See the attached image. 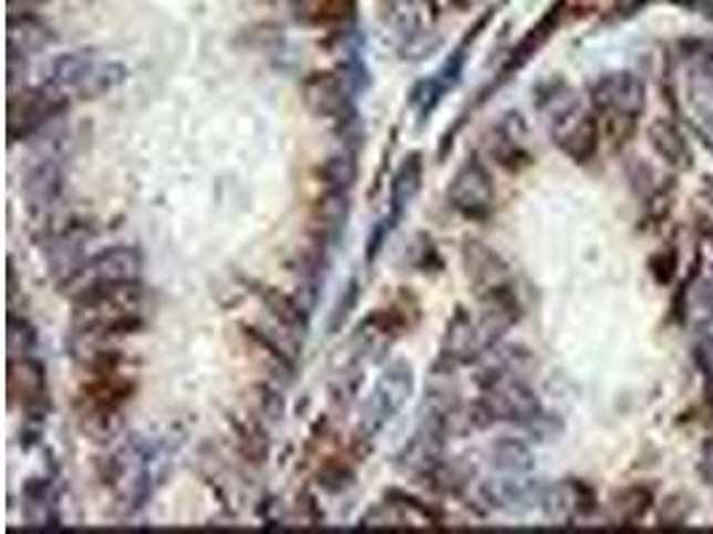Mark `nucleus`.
<instances>
[{"label": "nucleus", "instance_id": "473e14b6", "mask_svg": "<svg viewBox=\"0 0 713 534\" xmlns=\"http://www.w3.org/2000/svg\"><path fill=\"white\" fill-rule=\"evenodd\" d=\"M251 401H255V414L265 425H281L287 417V399H283L281 388L270 386V382L251 386Z\"/></svg>", "mask_w": 713, "mask_h": 534}, {"label": "nucleus", "instance_id": "412c9836", "mask_svg": "<svg viewBox=\"0 0 713 534\" xmlns=\"http://www.w3.org/2000/svg\"><path fill=\"white\" fill-rule=\"evenodd\" d=\"M690 321L698 363L713 382V270L692 286Z\"/></svg>", "mask_w": 713, "mask_h": 534}, {"label": "nucleus", "instance_id": "4be33fe9", "mask_svg": "<svg viewBox=\"0 0 713 534\" xmlns=\"http://www.w3.org/2000/svg\"><path fill=\"white\" fill-rule=\"evenodd\" d=\"M60 494L51 475H30L22 484V518L32 530H56L62 524Z\"/></svg>", "mask_w": 713, "mask_h": 534}, {"label": "nucleus", "instance_id": "f8f14e48", "mask_svg": "<svg viewBox=\"0 0 713 534\" xmlns=\"http://www.w3.org/2000/svg\"><path fill=\"white\" fill-rule=\"evenodd\" d=\"M591 104L609 121H637L647 107L644 81L637 73L618 70L601 75L591 86Z\"/></svg>", "mask_w": 713, "mask_h": 534}, {"label": "nucleus", "instance_id": "2eb2a0df", "mask_svg": "<svg viewBox=\"0 0 713 534\" xmlns=\"http://www.w3.org/2000/svg\"><path fill=\"white\" fill-rule=\"evenodd\" d=\"M459 257H463L465 276H468L476 297H484L489 295V291H497L503 289V286L514 284V278H510V265L505 263L500 251H495L489 244H484V240L465 236L463 246H459Z\"/></svg>", "mask_w": 713, "mask_h": 534}, {"label": "nucleus", "instance_id": "aec40b11", "mask_svg": "<svg viewBox=\"0 0 713 534\" xmlns=\"http://www.w3.org/2000/svg\"><path fill=\"white\" fill-rule=\"evenodd\" d=\"M540 507L546 511L550 521H561V524H572L577 518L591 516L596 511V494L588 484L577 479L559 481V484L542 486Z\"/></svg>", "mask_w": 713, "mask_h": 534}, {"label": "nucleus", "instance_id": "a211bd4d", "mask_svg": "<svg viewBox=\"0 0 713 534\" xmlns=\"http://www.w3.org/2000/svg\"><path fill=\"white\" fill-rule=\"evenodd\" d=\"M350 212H353V204H350L348 191H323L310 212V240L329 251L340 249Z\"/></svg>", "mask_w": 713, "mask_h": 534}, {"label": "nucleus", "instance_id": "393cba45", "mask_svg": "<svg viewBox=\"0 0 713 534\" xmlns=\"http://www.w3.org/2000/svg\"><path fill=\"white\" fill-rule=\"evenodd\" d=\"M540 497L542 484L521 479V475H505V479L484 481L482 484V500L495 511H527V507L540 505Z\"/></svg>", "mask_w": 713, "mask_h": 534}, {"label": "nucleus", "instance_id": "9b49d317", "mask_svg": "<svg viewBox=\"0 0 713 534\" xmlns=\"http://www.w3.org/2000/svg\"><path fill=\"white\" fill-rule=\"evenodd\" d=\"M302 102L316 119L340 123L350 115L361 113L359 94L340 75V70H319L302 78Z\"/></svg>", "mask_w": 713, "mask_h": 534}, {"label": "nucleus", "instance_id": "7ed1b4c3", "mask_svg": "<svg viewBox=\"0 0 713 534\" xmlns=\"http://www.w3.org/2000/svg\"><path fill=\"white\" fill-rule=\"evenodd\" d=\"M134 380L118 371H96L78 388L73 412L81 435L94 444H110L123 431V412L134 399Z\"/></svg>", "mask_w": 713, "mask_h": 534}, {"label": "nucleus", "instance_id": "72a5a7b5", "mask_svg": "<svg viewBox=\"0 0 713 534\" xmlns=\"http://www.w3.org/2000/svg\"><path fill=\"white\" fill-rule=\"evenodd\" d=\"M316 481L323 492L329 494H342L348 492L350 486L355 484V468L350 460L342 458H327L319 465V473H316Z\"/></svg>", "mask_w": 713, "mask_h": 534}, {"label": "nucleus", "instance_id": "6ab92c4d", "mask_svg": "<svg viewBox=\"0 0 713 534\" xmlns=\"http://www.w3.org/2000/svg\"><path fill=\"white\" fill-rule=\"evenodd\" d=\"M425 179V155L420 150H412L404 161H401L399 168L393 172L391 179V193H388V212L382 214L388 225L399 227L410 214L414 201H417L420 191H423Z\"/></svg>", "mask_w": 713, "mask_h": 534}, {"label": "nucleus", "instance_id": "ddd939ff", "mask_svg": "<svg viewBox=\"0 0 713 534\" xmlns=\"http://www.w3.org/2000/svg\"><path fill=\"white\" fill-rule=\"evenodd\" d=\"M486 348L482 329L473 321L471 310H465L463 305H457L455 312L446 321L444 337H441L438 358L433 363L436 371H450V374H457V369L471 367L482 358V350Z\"/></svg>", "mask_w": 713, "mask_h": 534}, {"label": "nucleus", "instance_id": "5701e85b", "mask_svg": "<svg viewBox=\"0 0 713 534\" xmlns=\"http://www.w3.org/2000/svg\"><path fill=\"white\" fill-rule=\"evenodd\" d=\"M6 43L11 51L19 54H46L51 45L60 43V35L51 28L43 17L35 11H9V32H6Z\"/></svg>", "mask_w": 713, "mask_h": 534}, {"label": "nucleus", "instance_id": "bb28decb", "mask_svg": "<svg viewBox=\"0 0 713 534\" xmlns=\"http://www.w3.org/2000/svg\"><path fill=\"white\" fill-rule=\"evenodd\" d=\"M650 142H652V147L658 150L660 158L668 161L671 166H676V168L692 166L690 142H686L682 129H679L673 121H668V119L654 121L650 126Z\"/></svg>", "mask_w": 713, "mask_h": 534}, {"label": "nucleus", "instance_id": "4c0bfd02", "mask_svg": "<svg viewBox=\"0 0 713 534\" xmlns=\"http://www.w3.org/2000/svg\"><path fill=\"white\" fill-rule=\"evenodd\" d=\"M246 38H249V49L265 51V54H281L287 45V35L278 24H257L255 30L246 32Z\"/></svg>", "mask_w": 713, "mask_h": 534}, {"label": "nucleus", "instance_id": "dca6fc26", "mask_svg": "<svg viewBox=\"0 0 713 534\" xmlns=\"http://www.w3.org/2000/svg\"><path fill=\"white\" fill-rule=\"evenodd\" d=\"M64 191V174L60 158L38 155L22 177V201L32 219H43L60 204Z\"/></svg>", "mask_w": 713, "mask_h": 534}, {"label": "nucleus", "instance_id": "4468645a", "mask_svg": "<svg viewBox=\"0 0 713 534\" xmlns=\"http://www.w3.org/2000/svg\"><path fill=\"white\" fill-rule=\"evenodd\" d=\"M527 136V123H524L521 113H505L500 115V121L486 132V155H489V161H495L497 166L505 168V172L521 174L524 168L535 164V153L529 150Z\"/></svg>", "mask_w": 713, "mask_h": 534}, {"label": "nucleus", "instance_id": "f3484780", "mask_svg": "<svg viewBox=\"0 0 713 534\" xmlns=\"http://www.w3.org/2000/svg\"><path fill=\"white\" fill-rule=\"evenodd\" d=\"M96 233L100 230H96L92 219H70L60 230L49 233L46 240H43V254H46L51 273L60 278L73 273L86 259L83 251L96 238Z\"/></svg>", "mask_w": 713, "mask_h": 534}, {"label": "nucleus", "instance_id": "a878e982", "mask_svg": "<svg viewBox=\"0 0 713 534\" xmlns=\"http://www.w3.org/2000/svg\"><path fill=\"white\" fill-rule=\"evenodd\" d=\"M241 329L251 348L257 350L262 367L268 369V374L273 377L276 382H281V386H291V382L297 380L294 353H287L283 342H278L276 337L268 335V331L251 327V324H241Z\"/></svg>", "mask_w": 713, "mask_h": 534}, {"label": "nucleus", "instance_id": "f257e3e1", "mask_svg": "<svg viewBox=\"0 0 713 534\" xmlns=\"http://www.w3.org/2000/svg\"><path fill=\"white\" fill-rule=\"evenodd\" d=\"M153 295L142 281L96 286L73 299V337L70 348L105 345L142 335L151 324Z\"/></svg>", "mask_w": 713, "mask_h": 534}, {"label": "nucleus", "instance_id": "58836bf2", "mask_svg": "<svg viewBox=\"0 0 713 534\" xmlns=\"http://www.w3.org/2000/svg\"><path fill=\"white\" fill-rule=\"evenodd\" d=\"M30 57L28 54H19V51H11L9 49V57H6V70H9V89L14 91L17 83H24V78H28V70H30Z\"/></svg>", "mask_w": 713, "mask_h": 534}, {"label": "nucleus", "instance_id": "c9c22d12", "mask_svg": "<svg viewBox=\"0 0 713 534\" xmlns=\"http://www.w3.org/2000/svg\"><path fill=\"white\" fill-rule=\"evenodd\" d=\"M359 302H361V281L359 278H350L345 289H342L340 297H337L332 312H329V324H327L329 335H340L342 327L348 324V318L353 316L355 308H359Z\"/></svg>", "mask_w": 713, "mask_h": 534}, {"label": "nucleus", "instance_id": "0eeeda50", "mask_svg": "<svg viewBox=\"0 0 713 534\" xmlns=\"http://www.w3.org/2000/svg\"><path fill=\"white\" fill-rule=\"evenodd\" d=\"M142 270H145V257L137 246L115 244L86 257L73 273L60 278V291L73 302L78 295L96 286L142 281Z\"/></svg>", "mask_w": 713, "mask_h": 534}, {"label": "nucleus", "instance_id": "2f4dec72", "mask_svg": "<svg viewBox=\"0 0 713 534\" xmlns=\"http://www.w3.org/2000/svg\"><path fill=\"white\" fill-rule=\"evenodd\" d=\"M6 350H9V358L35 356L38 350V329L32 327L28 316L17 310H9V318H6Z\"/></svg>", "mask_w": 713, "mask_h": 534}, {"label": "nucleus", "instance_id": "7c9ffc66", "mask_svg": "<svg viewBox=\"0 0 713 534\" xmlns=\"http://www.w3.org/2000/svg\"><path fill=\"white\" fill-rule=\"evenodd\" d=\"M489 460L503 475H527L535 468V454L527 441L514 439V435H500L489 446Z\"/></svg>", "mask_w": 713, "mask_h": 534}, {"label": "nucleus", "instance_id": "423d86ee", "mask_svg": "<svg viewBox=\"0 0 713 534\" xmlns=\"http://www.w3.org/2000/svg\"><path fill=\"white\" fill-rule=\"evenodd\" d=\"M417 321L420 305L410 295L388 305V308H374L355 324L353 337H350V356L364 363L382 361L401 337L417 327Z\"/></svg>", "mask_w": 713, "mask_h": 534}, {"label": "nucleus", "instance_id": "b1692460", "mask_svg": "<svg viewBox=\"0 0 713 534\" xmlns=\"http://www.w3.org/2000/svg\"><path fill=\"white\" fill-rule=\"evenodd\" d=\"M255 291L262 302V308L270 312V318L287 331L294 340H304L310 331V308L302 302V299L287 295V291L276 289V286L268 284H255Z\"/></svg>", "mask_w": 713, "mask_h": 534}, {"label": "nucleus", "instance_id": "1a4fd4ad", "mask_svg": "<svg viewBox=\"0 0 713 534\" xmlns=\"http://www.w3.org/2000/svg\"><path fill=\"white\" fill-rule=\"evenodd\" d=\"M6 393H9V407L22 414L28 428H43L51 409H54L49 388V369L38 356L9 358Z\"/></svg>", "mask_w": 713, "mask_h": 534}, {"label": "nucleus", "instance_id": "cd10ccee", "mask_svg": "<svg viewBox=\"0 0 713 534\" xmlns=\"http://www.w3.org/2000/svg\"><path fill=\"white\" fill-rule=\"evenodd\" d=\"M232 435H236L238 454L251 465H265L270 458V435L265 431V422L259 417L244 420V417H230Z\"/></svg>", "mask_w": 713, "mask_h": 534}, {"label": "nucleus", "instance_id": "e433bc0d", "mask_svg": "<svg viewBox=\"0 0 713 534\" xmlns=\"http://www.w3.org/2000/svg\"><path fill=\"white\" fill-rule=\"evenodd\" d=\"M647 507H650V492L644 490H626L614 494L612 500V511L618 521H637L639 516H644Z\"/></svg>", "mask_w": 713, "mask_h": 534}, {"label": "nucleus", "instance_id": "6e6552de", "mask_svg": "<svg viewBox=\"0 0 713 534\" xmlns=\"http://www.w3.org/2000/svg\"><path fill=\"white\" fill-rule=\"evenodd\" d=\"M68 94L46 81L41 86L14 89L9 94V119H6L9 145L35 140L38 134L46 132L51 123L60 121L68 113Z\"/></svg>", "mask_w": 713, "mask_h": 534}, {"label": "nucleus", "instance_id": "a19ab883", "mask_svg": "<svg viewBox=\"0 0 713 534\" xmlns=\"http://www.w3.org/2000/svg\"><path fill=\"white\" fill-rule=\"evenodd\" d=\"M705 193H709V204L713 206V179H709V185H705Z\"/></svg>", "mask_w": 713, "mask_h": 534}, {"label": "nucleus", "instance_id": "9d476101", "mask_svg": "<svg viewBox=\"0 0 713 534\" xmlns=\"http://www.w3.org/2000/svg\"><path fill=\"white\" fill-rule=\"evenodd\" d=\"M446 204H450L463 219L468 223H489L492 214H495L497 204V191L495 179H492L489 168L478 153H471L468 158L463 161V166L457 168L455 177L446 185Z\"/></svg>", "mask_w": 713, "mask_h": 534}, {"label": "nucleus", "instance_id": "f03ea898", "mask_svg": "<svg viewBox=\"0 0 713 534\" xmlns=\"http://www.w3.org/2000/svg\"><path fill=\"white\" fill-rule=\"evenodd\" d=\"M535 107L550 129L554 145L575 164H588L599 150L596 110L582 107L580 96L564 78H550L535 91Z\"/></svg>", "mask_w": 713, "mask_h": 534}, {"label": "nucleus", "instance_id": "39448f33", "mask_svg": "<svg viewBox=\"0 0 713 534\" xmlns=\"http://www.w3.org/2000/svg\"><path fill=\"white\" fill-rule=\"evenodd\" d=\"M414 388H417L414 367L406 358H395V361L388 363L378 377V382H374V388L369 390L364 407H361V420L359 428H355V446L372 444L382 433V428L391 425L401 409L410 403Z\"/></svg>", "mask_w": 713, "mask_h": 534}, {"label": "nucleus", "instance_id": "ea45409f", "mask_svg": "<svg viewBox=\"0 0 713 534\" xmlns=\"http://www.w3.org/2000/svg\"><path fill=\"white\" fill-rule=\"evenodd\" d=\"M700 475L705 479V484L713 486V441L703 446V454H700Z\"/></svg>", "mask_w": 713, "mask_h": 534}, {"label": "nucleus", "instance_id": "f704fd0d", "mask_svg": "<svg viewBox=\"0 0 713 534\" xmlns=\"http://www.w3.org/2000/svg\"><path fill=\"white\" fill-rule=\"evenodd\" d=\"M410 265L417 273H425V276H438V273H444V257H441L436 240L427 236V233H420V236L412 240Z\"/></svg>", "mask_w": 713, "mask_h": 534}, {"label": "nucleus", "instance_id": "c756f323", "mask_svg": "<svg viewBox=\"0 0 713 534\" xmlns=\"http://www.w3.org/2000/svg\"><path fill=\"white\" fill-rule=\"evenodd\" d=\"M380 19L401 38V45L414 41L425 32L420 19L417 0H378Z\"/></svg>", "mask_w": 713, "mask_h": 534}, {"label": "nucleus", "instance_id": "c85d7f7f", "mask_svg": "<svg viewBox=\"0 0 713 534\" xmlns=\"http://www.w3.org/2000/svg\"><path fill=\"white\" fill-rule=\"evenodd\" d=\"M316 179L321 182L323 191H353L359 182V153L342 147L340 153H332L316 166Z\"/></svg>", "mask_w": 713, "mask_h": 534}, {"label": "nucleus", "instance_id": "20e7f679", "mask_svg": "<svg viewBox=\"0 0 713 534\" xmlns=\"http://www.w3.org/2000/svg\"><path fill=\"white\" fill-rule=\"evenodd\" d=\"M128 81V68L123 62L102 60L92 51H68L49 62L46 83L64 91L75 100H100Z\"/></svg>", "mask_w": 713, "mask_h": 534}]
</instances>
